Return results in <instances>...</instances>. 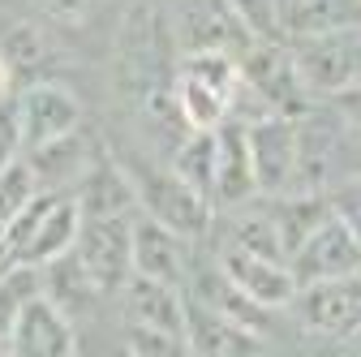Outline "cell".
<instances>
[{
    "label": "cell",
    "instance_id": "obj_1",
    "mask_svg": "<svg viewBox=\"0 0 361 357\" xmlns=\"http://www.w3.org/2000/svg\"><path fill=\"white\" fill-rule=\"evenodd\" d=\"M172 91L185 129H219L228 116H237L245 82L233 52H180Z\"/></svg>",
    "mask_w": 361,
    "mask_h": 357
},
{
    "label": "cell",
    "instance_id": "obj_2",
    "mask_svg": "<svg viewBox=\"0 0 361 357\" xmlns=\"http://www.w3.org/2000/svg\"><path fill=\"white\" fill-rule=\"evenodd\" d=\"M78 233H82V207L73 194H35L5 224L13 267H30V272H43L48 262L65 258L78 246Z\"/></svg>",
    "mask_w": 361,
    "mask_h": 357
},
{
    "label": "cell",
    "instance_id": "obj_3",
    "mask_svg": "<svg viewBox=\"0 0 361 357\" xmlns=\"http://www.w3.org/2000/svg\"><path fill=\"white\" fill-rule=\"evenodd\" d=\"M133 186V198H138V211L168 224L172 233H180L185 241H198L202 233H211V215L215 207L190 190L168 164H151V159H116Z\"/></svg>",
    "mask_w": 361,
    "mask_h": 357
},
{
    "label": "cell",
    "instance_id": "obj_4",
    "mask_svg": "<svg viewBox=\"0 0 361 357\" xmlns=\"http://www.w3.org/2000/svg\"><path fill=\"white\" fill-rule=\"evenodd\" d=\"M293 65L305 82L310 99H340L353 86H361V22L357 26H336L323 35H305L288 43Z\"/></svg>",
    "mask_w": 361,
    "mask_h": 357
},
{
    "label": "cell",
    "instance_id": "obj_5",
    "mask_svg": "<svg viewBox=\"0 0 361 357\" xmlns=\"http://www.w3.org/2000/svg\"><path fill=\"white\" fill-rule=\"evenodd\" d=\"M241 65V82L250 86V95L267 108V112H276V116H305L310 112V91H305V82L293 65V52H288V43H262L254 39L250 48L237 56Z\"/></svg>",
    "mask_w": 361,
    "mask_h": 357
},
{
    "label": "cell",
    "instance_id": "obj_6",
    "mask_svg": "<svg viewBox=\"0 0 361 357\" xmlns=\"http://www.w3.org/2000/svg\"><path fill=\"white\" fill-rule=\"evenodd\" d=\"M73 258L86 272V280L99 289V297H116L133 276V215L82 219Z\"/></svg>",
    "mask_w": 361,
    "mask_h": 357
},
{
    "label": "cell",
    "instance_id": "obj_7",
    "mask_svg": "<svg viewBox=\"0 0 361 357\" xmlns=\"http://www.w3.org/2000/svg\"><path fill=\"white\" fill-rule=\"evenodd\" d=\"M245 143H250V164H254V186L262 198L293 194L301 176V138L297 121L288 116H254L245 121Z\"/></svg>",
    "mask_w": 361,
    "mask_h": 357
},
{
    "label": "cell",
    "instance_id": "obj_8",
    "mask_svg": "<svg viewBox=\"0 0 361 357\" xmlns=\"http://www.w3.org/2000/svg\"><path fill=\"white\" fill-rule=\"evenodd\" d=\"M18 133H22V155L48 147L56 138L82 129V104L69 86L52 82V78H30L18 91Z\"/></svg>",
    "mask_w": 361,
    "mask_h": 357
},
{
    "label": "cell",
    "instance_id": "obj_9",
    "mask_svg": "<svg viewBox=\"0 0 361 357\" xmlns=\"http://www.w3.org/2000/svg\"><path fill=\"white\" fill-rule=\"evenodd\" d=\"M288 310L301 319V327H310L314 336L353 340L361 332V272L297 289Z\"/></svg>",
    "mask_w": 361,
    "mask_h": 357
},
{
    "label": "cell",
    "instance_id": "obj_10",
    "mask_svg": "<svg viewBox=\"0 0 361 357\" xmlns=\"http://www.w3.org/2000/svg\"><path fill=\"white\" fill-rule=\"evenodd\" d=\"M172 39L180 52H233L241 56L254 35L233 18L224 0H176L172 9Z\"/></svg>",
    "mask_w": 361,
    "mask_h": 357
},
{
    "label": "cell",
    "instance_id": "obj_11",
    "mask_svg": "<svg viewBox=\"0 0 361 357\" xmlns=\"http://www.w3.org/2000/svg\"><path fill=\"white\" fill-rule=\"evenodd\" d=\"M78 327L48 293H30L13 319L9 357H78Z\"/></svg>",
    "mask_w": 361,
    "mask_h": 357
},
{
    "label": "cell",
    "instance_id": "obj_12",
    "mask_svg": "<svg viewBox=\"0 0 361 357\" xmlns=\"http://www.w3.org/2000/svg\"><path fill=\"white\" fill-rule=\"evenodd\" d=\"M215 267L245 301H254L262 310H284L297 297V280L288 272V262H280V258H262V254H250L237 246H219Z\"/></svg>",
    "mask_w": 361,
    "mask_h": 357
},
{
    "label": "cell",
    "instance_id": "obj_13",
    "mask_svg": "<svg viewBox=\"0 0 361 357\" xmlns=\"http://www.w3.org/2000/svg\"><path fill=\"white\" fill-rule=\"evenodd\" d=\"M288 272H293L297 289L319 284V280H336V276H353V272H361V241L331 215L323 229H314L293 250Z\"/></svg>",
    "mask_w": 361,
    "mask_h": 357
},
{
    "label": "cell",
    "instance_id": "obj_14",
    "mask_svg": "<svg viewBox=\"0 0 361 357\" xmlns=\"http://www.w3.org/2000/svg\"><path fill=\"white\" fill-rule=\"evenodd\" d=\"M190 246L194 241L172 233L168 224H159V219H151L142 211L133 215V272L138 276L185 289V280H190Z\"/></svg>",
    "mask_w": 361,
    "mask_h": 357
},
{
    "label": "cell",
    "instance_id": "obj_15",
    "mask_svg": "<svg viewBox=\"0 0 361 357\" xmlns=\"http://www.w3.org/2000/svg\"><path fill=\"white\" fill-rule=\"evenodd\" d=\"M121 297V315L133 327H155V332H172V336H185V289L151 280L133 272L125 280Z\"/></svg>",
    "mask_w": 361,
    "mask_h": 357
},
{
    "label": "cell",
    "instance_id": "obj_16",
    "mask_svg": "<svg viewBox=\"0 0 361 357\" xmlns=\"http://www.w3.org/2000/svg\"><path fill=\"white\" fill-rule=\"evenodd\" d=\"M22 159L30 164V172H35V181H39L43 194H73L78 181L95 168L99 151L90 147V138L78 129V133H69V138H56V143L39 147V151H30Z\"/></svg>",
    "mask_w": 361,
    "mask_h": 357
},
{
    "label": "cell",
    "instance_id": "obj_17",
    "mask_svg": "<svg viewBox=\"0 0 361 357\" xmlns=\"http://www.w3.org/2000/svg\"><path fill=\"white\" fill-rule=\"evenodd\" d=\"M219 143V164H215V207H245L258 198L254 186V164H250V143H245V121H224L215 129Z\"/></svg>",
    "mask_w": 361,
    "mask_h": 357
},
{
    "label": "cell",
    "instance_id": "obj_18",
    "mask_svg": "<svg viewBox=\"0 0 361 357\" xmlns=\"http://www.w3.org/2000/svg\"><path fill=\"white\" fill-rule=\"evenodd\" d=\"M78 207H82V219H112V215H138V198H133V186L125 168L112 159V155H99L95 168H90L78 190H73Z\"/></svg>",
    "mask_w": 361,
    "mask_h": 357
},
{
    "label": "cell",
    "instance_id": "obj_19",
    "mask_svg": "<svg viewBox=\"0 0 361 357\" xmlns=\"http://www.w3.org/2000/svg\"><path fill=\"white\" fill-rule=\"evenodd\" d=\"M185 344H190V357H245L254 349V336L228 323L224 315H215L194 293H185Z\"/></svg>",
    "mask_w": 361,
    "mask_h": 357
},
{
    "label": "cell",
    "instance_id": "obj_20",
    "mask_svg": "<svg viewBox=\"0 0 361 357\" xmlns=\"http://www.w3.org/2000/svg\"><path fill=\"white\" fill-rule=\"evenodd\" d=\"M271 219H276V233H280V246H284V258H293V250L331 219V202L319 194V190H297V194H276L267 202Z\"/></svg>",
    "mask_w": 361,
    "mask_h": 357
},
{
    "label": "cell",
    "instance_id": "obj_21",
    "mask_svg": "<svg viewBox=\"0 0 361 357\" xmlns=\"http://www.w3.org/2000/svg\"><path fill=\"white\" fill-rule=\"evenodd\" d=\"M357 0H280V30L284 43L323 35L336 26H357Z\"/></svg>",
    "mask_w": 361,
    "mask_h": 357
},
{
    "label": "cell",
    "instance_id": "obj_22",
    "mask_svg": "<svg viewBox=\"0 0 361 357\" xmlns=\"http://www.w3.org/2000/svg\"><path fill=\"white\" fill-rule=\"evenodd\" d=\"M215 164H219L215 129H185V133H180V143H176V151H172L168 168L215 207Z\"/></svg>",
    "mask_w": 361,
    "mask_h": 357
},
{
    "label": "cell",
    "instance_id": "obj_23",
    "mask_svg": "<svg viewBox=\"0 0 361 357\" xmlns=\"http://www.w3.org/2000/svg\"><path fill=\"white\" fill-rule=\"evenodd\" d=\"M241 215H233V224H228V241L224 246H237V250H250V254H262V258H284V246H280V233H276V219H271L267 207H233Z\"/></svg>",
    "mask_w": 361,
    "mask_h": 357
},
{
    "label": "cell",
    "instance_id": "obj_24",
    "mask_svg": "<svg viewBox=\"0 0 361 357\" xmlns=\"http://www.w3.org/2000/svg\"><path fill=\"white\" fill-rule=\"evenodd\" d=\"M35 194H43V190H39L35 172H30V164H26L22 155H18L13 164L0 168V229H5V224H9V219H13Z\"/></svg>",
    "mask_w": 361,
    "mask_h": 357
},
{
    "label": "cell",
    "instance_id": "obj_25",
    "mask_svg": "<svg viewBox=\"0 0 361 357\" xmlns=\"http://www.w3.org/2000/svg\"><path fill=\"white\" fill-rule=\"evenodd\" d=\"M233 9V18L262 43H284L280 30V0H224Z\"/></svg>",
    "mask_w": 361,
    "mask_h": 357
},
{
    "label": "cell",
    "instance_id": "obj_26",
    "mask_svg": "<svg viewBox=\"0 0 361 357\" xmlns=\"http://www.w3.org/2000/svg\"><path fill=\"white\" fill-rule=\"evenodd\" d=\"M133 357H190L185 336H172V332H155V327H133L125 323V344Z\"/></svg>",
    "mask_w": 361,
    "mask_h": 357
},
{
    "label": "cell",
    "instance_id": "obj_27",
    "mask_svg": "<svg viewBox=\"0 0 361 357\" xmlns=\"http://www.w3.org/2000/svg\"><path fill=\"white\" fill-rule=\"evenodd\" d=\"M0 52H5V61H9V65H13V73H18V69H30V65H39L48 48H43V35H39L35 26H18Z\"/></svg>",
    "mask_w": 361,
    "mask_h": 357
},
{
    "label": "cell",
    "instance_id": "obj_28",
    "mask_svg": "<svg viewBox=\"0 0 361 357\" xmlns=\"http://www.w3.org/2000/svg\"><path fill=\"white\" fill-rule=\"evenodd\" d=\"M327 202H331V215H336L340 224L361 241V181H348V186H344V190H336Z\"/></svg>",
    "mask_w": 361,
    "mask_h": 357
},
{
    "label": "cell",
    "instance_id": "obj_29",
    "mask_svg": "<svg viewBox=\"0 0 361 357\" xmlns=\"http://www.w3.org/2000/svg\"><path fill=\"white\" fill-rule=\"evenodd\" d=\"M22 155V133H18V104L0 99V168Z\"/></svg>",
    "mask_w": 361,
    "mask_h": 357
},
{
    "label": "cell",
    "instance_id": "obj_30",
    "mask_svg": "<svg viewBox=\"0 0 361 357\" xmlns=\"http://www.w3.org/2000/svg\"><path fill=\"white\" fill-rule=\"evenodd\" d=\"M30 5H35L39 13L56 18V22H82V18L95 13L104 0H30Z\"/></svg>",
    "mask_w": 361,
    "mask_h": 357
},
{
    "label": "cell",
    "instance_id": "obj_31",
    "mask_svg": "<svg viewBox=\"0 0 361 357\" xmlns=\"http://www.w3.org/2000/svg\"><path fill=\"white\" fill-rule=\"evenodd\" d=\"M336 104H340V112H344L348 121H357V125H361V86H353V91H348V95H340Z\"/></svg>",
    "mask_w": 361,
    "mask_h": 357
},
{
    "label": "cell",
    "instance_id": "obj_32",
    "mask_svg": "<svg viewBox=\"0 0 361 357\" xmlns=\"http://www.w3.org/2000/svg\"><path fill=\"white\" fill-rule=\"evenodd\" d=\"M9 95H13V65L0 52V99H9Z\"/></svg>",
    "mask_w": 361,
    "mask_h": 357
},
{
    "label": "cell",
    "instance_id": "obj_33",
    "mask_svg": "<svg viewBox=\"0 0 361 357\" xmlns=\"http://www.w3.org/2000/svg\"><path fill=\"white\" fill-rule=\"evenodd\" d=\"M0 267H13V254H9V241H5V229H0Z\"/></svg>",
    "mask_w": 361,
    "mask_h": 357
},
{
    "label": "cell",
    "instance_id": "obj_34",
    "mask_svg": "<svg viewBox=\"0 0 361 357\" xmlns=\"http://www.w3.org/2000/svg\"><path fill=\"white\" fill-rule=\"evenodd\" d=\"M112 357H133V353H129V349H116V353H112Z\"/></svg>",
    "mask_w": 361,
    "mask_h": 357
},
{
    "label": "cell",
    "instance_id": "obj_35",
    "mask_svg": "<svg viewBox=\"0 0 361 357\" xmlns=\"http://www.w3.org/2000/svg\"><path fill=\"white\" fill-rule=\"evenodd\" d=\"M353 344H357V349H361V332H357V336H353ZM357 357H361V353H357Z\"/></svg>",
    "mask_w": 361,
    "mask_h": 357
},
{
    "label": "cell",
    "instance_id": "obj_36",
    "mask_svg": "<svg viewBox=\"0 0 361 357\" xmlns=\"http://www.w3.org/2000/svg\"><path fill=\"white\" fill-rule=\"evenodd\" d=\"M5 272H9V267H0V280H5Z\"/></svg>",
    "mask_w": 361,
    "mask_h": 357
},
{
    "label": "cell",
    "instance_id": "obj_37",
    "mask_svg": "<svg viewBox=\"0 0 361 357\" xmlns=\"http://www.w3.org/2000/svg\"><path fill=\"white\" fill-rule=\"evenodd\" d=\"M78 357H86V353H82V349H78Z\"/></svg>",
    "mask_w": 361,
    "mask_h": 357
}]
</instances>
